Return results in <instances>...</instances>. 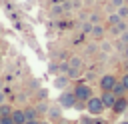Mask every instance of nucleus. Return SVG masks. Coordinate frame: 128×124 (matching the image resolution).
Returning a JSON list of instances; mask_svg holds the SVG:
<instances>
[{
    "label": "nucleus",
    "instance_id": "f257e3e1",
    "mask_svg": "<svg viewBox=\"0 0 128 124\" xmlns=\"http://www.w3.org/2000/svg\"><path fill=\"white\" fill-rule=\"evenodd\" d=\"M72 92H74L76 100H82V102H86L88 98L94 96V88H92V84H90V82H80V80L72 84Z\"/></svg>",
    "mask_w": 128,
    "mask_h": 124
},
{
    "label": "nucleus",
    "instance_id": "7ed1b4c3",
    "mask_svg": "<svg viewBox=\"0 0 128 124\" xmlns=\"http://www.w3.org/2000/svg\"><path fill=\"white\" fill-rule=\"evenodd\" d=\"M86 112L92 114V116H102V114L106 112V108H104L100 96H92V98L86 100Z\"/></svg>",
    "mask_w": 128,
    "mask_h": 124
},
{
    "label": "nucleus",
    "instance_id": "cd10ccee",
    "mask_svg": "<svg viewBox=\"0 0 128 124\" xmlns=\"http://www.w3.org/2000/svg\"><path fill=\"white\" fill-rule=\"evenodd\" d=\"M4 102H8V100H6V92L0 90V104H4Z\"/></svg>",
    "mask_w": 128,
    "mask_h": 124
},
{
    "label": "nucleus",
    "instance_id": "2eb2a0df",
    "mask_svg": "<svg viewBox=\"0 0 128 124\" xmlns=\"http://www.w3.org/2000/svg\"><path fill=\"white\" fill-rule=\"evenodd\" d=\"M24 116H26V120H40V116H38V112H36L34 104L24 106Z\"/></svg>",
    "mask_w": 128,
    "mask_h": 124
},
{
    "label": "nucleus",
    "instance_id": "ddd939ff",
    "mask_svg": "<svg viewBox=\"0 0 128 124\" xmlns=\"http://www.w3.org/2000/svg\"><path fill=\"white\" fill-rule=\"evenodd\" d=\"M48 106H50V100H44V102H36V104H34V108H36V112H38L40 118H46Z\"/></svg>",
    "mask_w": 128,
    "mask_h": 124
},
{
    "label": "nucleus",
    "instance_id": "c756f323",
    "mask_svg": "<svg viewBox=\"0 0 128 124\" xmlns=\"http://www.w3.org/2000/svg\"><path fill=\"white\" fill-rule=\"evenodd\" d=\"M40 124H54V122H50L48 118H40Z\"/></svg>",
    "mask_w": 128,
    "mask_h": 124
},
{
    "label": "nucleus",
    "instance_id": "473e14b6",
    "mask_svg": "<svg viewBox=\"0 0 128 124\" xmlns=\"http://www.w3.org/2000/svg\"><path fill=\"white\" fill-rule=\"evenodd\" d=\"M118 124H128V120H120V122H118Z\"/></svg>",
    "mask_w": 128,
    "mask_h": 124
},
{
    "label": "nucleus",
    "instance_id": "a211bd4d",
    "mask_svg": "<svg viewBox=\"0 0 128 124\" xmlns=\"http://www.w3.org/2000/svg\"><path fill=\"white\" fill-rule=\"evenodd\" d=\"M112 94H114L116 98H120V96H128V90H126L120 82H116V84H114V88H112Z\"/></svg>",
    "mask_w": 128,
    "mask_h": 124
},
{
    "label": "nucleus",
    "instance_id": "f8f14e48",
    "mask_svg": "<svg viewBox=\"0 0 128 124\" xmlns=\"http://www.w3.org/2000/svg\"><path fill=\"white\" fill-rule=\"evenodd\" d=\"M12 120H14V124H24L26 122V116H24V108H16L14 106V110H12Z\"/></svg>",
    "mask_w": 128,
    "mask_h": 124
},
{
    "label": "nucleus",
    "instance_id": "4be33fe9",
    "mask_svg": "<svg viewBox=\"0 0 128 124\" xmlns=\"http://www.w3.org/2000/svg\"><path fill=\"white\" fill-rule=\"evenodd\" d=\"M12 110H14V106H12V104H8V102L0 104V112H2V116H10V114H12Z\"/></svg>",
    "mask_w": 128,
    "mask_h": 124
},
{
    "label": "nucleus",
    "instance_id": "0eeeda50",
    "mask_svg": "<svg viewBox=\"0 0 128 124\" xmlns=\"http://www.w3.org/2000/svg\"><path fill=\"white\" fill-rule=\"evenodd\" d=\"M68 70H78V72H86V60L78 54H72L68 58Z\"/></svg>",
    "mask_w": 128,
    "mask_h": 124
},
{
    "label": "nucleus",
    "instance_id": "4468645a",
    "mask_svg": "<svg viewBox=\"0 0 128 124\" xmlns=\"http://www.w3.org/2000/svg\"><path fill=\"white\" fill-rule=\"evenodd\" d=\"M98 48H100V54H106V56L114 52V44H112L108 38H106V40H102V42L98 44Z\"/></svg>",
    "mask_w": 128,
    "mask_h": 124
},
{
    "label": "nucleus",
    "instance_id": "dca6fc26",
    "mask_svg": "<svg viewBox=\"0 0 128 124\" xmlns=\"http://www.w3.org/2000/svg\"><path fill=\"white\" fill-rule=\"evenodd\" d=\"M118 22H120V16H118L116 12H108V14H106V18H104L106 28H110V26H114V24H118Z\"/></svg>",
    "mask_w": 128,
    "mask_h": 124
},
{
    "label": "nucleus",
    "instance_id": "5701e85b",
    "mask_svg": "<svg viewBox=\"0 0 128 124\" xmlns=\"http://www.w3.org/2000/svg\"><path fill=\"white\" fill-rule=\"evenodd\" d=\"M116 14L120 16V20H128V4H122V6L116 10Z\"/></svg>",
    "mask_w": 128,
    "mask_h": 124
},
{
    "label": "nucleus",
    "instance_id": "1a4fd4ad",
    "mask_svg": "<svg viewBox=\"0 0 128 124\" xmlns=\"http://www.w3.org/2000/svg\"><path fill=\"white\" fill-rule=\"evenodd\" d=\"M52 86H54V88H58V90H66L68 86H72V80H70L66 74H58V76H54Z\"/></svg>",
    "mask_w": 128,
    "mask_h": 124
},
{
    "label": "nucleus",
    "instance_id": "9b49d317",
    "mask_svg": "<svg viewBox=\"0 0 128 124\" xmlns=\"http://www.w3.org/2000/svg\"><path fill=\"white\" fill-rule=\"evenodd\" d=\"M84 54L88 56V58H94V54H100V48H98V42H88V44H84Z\"/></svg>",
    "mask_w": 128,
    "mask_h": 124
},
{
    "label": "nucleus",
    "instance_id": "c85d7f7f",
    "mask_svg": "<svg viewBox=\"0 0 128 124\" xmlns=\"http://www.w3.org/2000/svg\"><path fill=\"white\" fill-rule=\"evenodd\" d=\"M122 58H124V60H126V62H128V44H126V46H124V52H122Z\"/></svg>",
    "mask_w": 128,
    "mask_h": 124
},
{
    "label": "nucleus",
    "instance_id": "a878e982",
    "mask_svg": "<svg viewBox=\"0 0 128 124\" xmlns=\"http://www.w3.org/2000/svg\"><path fill=\"white\" fill-rule=\"evenodd\" d=\"M116 40H120L122 44H128V30H124V32H122V34H120Z\"/></svg>",
    "mask_w": 128,
    "mask_h": 124
},
{
    "label": "nucleus",
    "instance_id": "72a5a7b5",
    "mask_svg": "<svg viewBox=\"0 0 128 124\" xmlns=\"http://www.w3.org/2000/svg\"><path fill=\"white\" fill-rule=\"evenodd\" d=\"M124 68H126V72H128V62H126V66H124Z\"/></svg>",
    "mask_w": 128,
    "mask_h": 124
},
{
    "label": "nucleus",
    "instance_id": "412c9836",
    "mask_svg": "<svg viewBox=\"0 0 128 124\" xmlns=\"http://www.w3.org/2000/svg\"><path fill=\"white\" fill-rule=\"evenodd\" d=\"M86 20H88V22H90V24H100V22H102V16H100V14H98V12H90V14H88V18H86Z\"/></svg>",
    "mask_w": 128,
    "mask_h": 124
},
{
    "label": "nucleus",
    "instance_id": "393cba45",
    "mask_svg": "<svg viewBox=\"0 0 128 124\" xmlns=\"http://www.w3.org/2000/svg\"><path fill=\"white\" fill-rule=\"evenodd\" d=\"M74 110H78V112H84V110H86V102H82V100H76V102H74Z\"/></svg>",
    "mask_w": 128,
    "mask_h": 124
},
{
    "label": "nucleus",
    "instance_id": "2f4dec72",
    "mask_svg": "<svg viewBox=\"0 0 128 124\" xmlns=\"http://www.w3.org/2000/svg\"><path fill=\"white\" fill-rule=\"evenodd\" d=\"M56 124H70V122H66V120L62 118V120H60V122H56Z\"/></svg>",
    "mask_w": 128,
    "mask_h": 124
},
{
    "label": "nucleus",
    "instance_id": "aec40b11",
    "mask_svg": "<svg viewBox=\"0 0 128 124\" xmlns=\"http://www.w3.org/2000/svg\"><path fill=\"white\" fill-rule=\"evenodd\" d=\"M122 4H124V0H108V12H116Z\"/></svg>",
    "mask_w": 128,
    "mask_h": 124
},
{
    "label": "nucleus",
    "instance_id": "f704fd0d",
    "mask_svg": "<svg viewBox=\"0 0 128 124\" xmlns=\"http://www.w3.org/2000/svg\"><path fill=\"white\" fill-rule=\"evenodd\" d=\"M124 4H128V0H124Z\"/></svg>",
    "mask_w": 128,
    "mask_h": 124
},
{
    "label": "nucleus",
    "instance_id": "20e7f679",
    "mask_svg": "<svg viewBox=\"0 0 128 124\" xmlns=\"http://www.w3.org/2000/svg\"><path fill=\"white\" fill-rule=\"evenodd\" d=\"M116 82H118V76H116L114 72H106V74H102V76L98 78V88H100V92L112 90Z\"/></svg>",
    "mask_w": 128,
    "mask_h": 124
},
{
    "label": "nucleus",
    "instance_id": "b1692460",
    "mask_svg": "<svg viewBox=\"0 0 128 124\" xmlns=\"http://www.w3.org/2000/svg\"><path fill=\"white\" fill-rule=\"evenodd\" d=\"M118 82H120V84H122V86L128 90V72H122V74L118 76Z\"/></svg>",
    "mask_w": 128,
    "mask_h": 124
},
{
    "label": "nucleus",
    "instance_id": "bb28decb",
    "mask_svg": "<svg viewBox=\"0 0 128 124\" xmlns=\"http://www.w3.org/2000/svg\"><path fill=\"white\" fill-rule=\"evenodd\" d=\"M0 124H14V120H12V116H2Z\"/></svg>",
    "mask_w": 128,
    "mask_h": 124
},
{
    "label": "nucleus",
    "instance_id": "7c9ffc66",
    "mask_svg": "<svg viewBox=\"0 0 128 124\" xmlns=\"http://www.w3.org/2000/svg\"><path fill=\"white\" fill-rule=\"evenodd\" d=\"M24 124H40V120H26Z\"/></svg>",
    "mask_w": 128,
    "mask_h": 124
},
{
    "label": "nucleus",
    "instance_id": "6ab92c4d",
    "mask_svg": "<svg viewBox=\"0 0 128 124\" xmlns=\"http://www.w3.org/2000/svg\"><path fill=\"white\" fill-rule=\"evenodd\" d=\"M94 122H96V116H92V114L86 112V114H80L78 116V122L76 124H94Z\"/></svg>",
    "mask_w": 128,
    "mask_h": 124
},
{
    "label": "nucleus",
    "instance_id": "c9c22d12",
    "mask_svg": "<svg viewBox=\"0 0 128 124\" xmlns=\"http://www.w3.org/2000/svg\"><path fill=\"white\" fill-rule=\"evenodd\" d=\"M0 118H2V112H0Z\"/></svg>",
    "mask_w": 128,
    "mask_h": 124
},
{
    "label": "nucleus",
    "instance_id": "6e6552de",
    "mask_svg": "<svg viewBox=\"0 0 128 124\" xmlns=\"http://www.w3.org/2000/svg\"><path fill=\"white\" fill-rule=\"evenodd\" d=\"M126 110H128V96H120V98H116V102H114V106H112L110 112L114 116H122Z\"/></svg>",
    "mask_w": 128,
    "mask_h": 124
},
{
    "label": "nucleus",
    "instance_id": "9d476101",
    "mask_svg": "<svg viewBox=\"0 0 128 124\" xmlns=\"http://www.w3.org/2000/svg\"><path fill=\"white\" fill-rule=\"evenodd\" d=\"M98 96H100L104 108H106V110H112V106H114V102H116V96L112 94V90H104V92H100Z\"/></svg>",
    "mask_w": 128,
    "mask_h": 124
},
{
    "label": "nucleus",
    "instance_id": "423d86ee",
    "mask_svg": "<svg viewBox=\"0 0 128 124\" xmlns=\"http://www.w3.org/2000/svg\"><path fill=\"white\" fill-rule=\"evenodd\" d=\"M106 36H108V30H106V24H104V22L92 26V30H90V38H92L94 42H102V40H106Z\"/></svg>",
    "mask_w": 128,
    "mask_h": 124
},
{
    "label": "nucleus",
    "instance_id": "f3484780",
    "mask_svg": "<svg viewBox=\"0 0 128 124\" xmlns=\"http://www.w3.org/2000/svg\"><path fill=\"white\" fill-rule=\"evenodd\" d=\"M46 70H48V74H52V76H58V74H62V72H60V62H56V60H50Z\"/></svg>",
    "mask_w": 128,
    "mask_h": 124
},
{
    "label": "nucleus",
    "instance_id": "39448f33",
    "mask_svg": "<svg viewBox=\"0 0 128 124\" xmlns=\"http://www.w3.org/2000/svg\"><path fill=\"white\" fill-rule=\"evenodd\" d=\"M46 118H48L50 122H54V124H56V122H60V120L64 118V110H62V106H60L58 102H50Z\"/></svg>",
    "mask_w": 128,
    "mask_h": 124
},
{
    "label": "nucleus",
    "instance_id": "f03ea898",
    "mask_svg": "<svg viewBox=\"0 0 128 124\" xmlns=\"http://www.w3.org/2000/svg\"><path fill=\"white\" fill-rule=\"evenodd\" d=\"M56 102L62 106V110H72V108H74V102H76V96H74L72 88L60 90V96L56 98Z\"/></svg>",
    "mask_w": 128,
    "mask_h": 124
}]
</instances>
